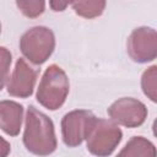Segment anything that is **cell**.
Returning a JSON list of instances; mask_svg holds the SVG:
<instances>
[{
	"instance_id": "obj_1",
	"label": "cell",
	"mask_w": 157,
	"mask_h": 157,
	"mask_svg": "<svg viewBox=\"0 0 157 157\" xmlns=\"http://www.w3.org/2000/svg\"><path fill=\"white\" fill-rule=\"evenodd\" d=\"M23 144L29 152L37 156H48L56 148L53 121L33 105L27 109Z\"/></svg>"
},
{
	"instance_id": "obj_2",
	"label": "cell",
	"mask_w": 157,
	"mask_h": 157,
	"mask_svg": "<svg viewBox=\"0 0 157 157\" xmlns=\"http://www.w3.org/2000/svg\"><path fill=\"white\" fill-rule=\"evenodd\" d=\"M69 93V80L66 74L58 65H50L43 74L37 91L38 102L50 109L60 108Z\"/></svg>"
},
{
	"instance_id": "obj_3",
	"label": "cell",
	"mask_w": 157,
	"mask_h": 157,
	"mask_svg": "<svg viewBox=\"0 0 157 157\" xmlns=\"http://www.w3.org/2000/svg\"><path fill=\"white\" fill-rule=\"evenodd\" d=\"M55 47V37L52 29L43 26L29 28L20 39L22 54L33 64H43L53 53Z\"/></svg>"
},
{
	"instance_id": "obj_4",
	"label": "cell",
	"mask_w": 157,
	"mask_h": 157,
	"mask_svg": "<svg viewBox=\"0 0 157 157\" xmlns=\"http://www.w3.org/2000/svg\"><path fill=\"white\" fill-rule=\"evenodd\" d=\"M121 130L112 121L105 119H96L87 140L88 151L98 157L109 156L121 140Z\"/></svg>"
},
{
	"instance_id": "obj_5",
	"label": "cell",
	"mask_w": 157,
	"mask_h": 157,
	"mask_svg": "<svg viewBox=\"0 0 157 157\" xmlns=\"http://www.w3.org/2000/svg\"><path fill=\"white\" fill-rule=\"evenodd\" d=\"M96 117L90 110H72L64 115L61 120V135L69 147L78 146L90 134Z\"/></svg>"
},
{
	"instance_id": "obj_6",
	"label": "cell",
	"mask_w": 157,
	"mask_h": 157,
	"mask_svg": "<svg viewBox=\"0 0 157 157\" xmlns=\"http://www.w3.org/2000/svg\"><path fill=\"white\" fill-rule=\"evenodd\" d=\"M128 54L136 63H147L157 55V33L150 27H139L128 38Z\"/></svg>"
},
{
	"instance_id": "obj_7",
	"label": "cell",
	"mask_w": 157,
	"mask_h": 157,
	"mask_svg": "<svg viewBox=\"0 0 157 157\" xmlns=\"http://www.w3.org/2000/svg\"><path fill=\"white\" fill-rule=\"evenodd\" d=\"M108 114L112 120L123 126L136 128L145 121L147 117V108L142 102L125 97L115 101L108 108Z\"/></svg>"
},
{
	"instance_id": "obj_8",
	"label": "cell",
	"mask_w": 157,
	"mask_h": 157,
	"mask_svg": "<svg viewBox=\"0 0 157 157\" xmlns=\"http://www.w3.org/2000/svg\"><path fill=\"white\" fill-rule=\"evenodd\" d=\"M38 71L31 67L23 59L16 61V66L7 83V92L13 97L27 98L32 94Z\"/></svg>"
},
{
	"instance_id": "obj_9",
	"label": "cell",
	"mask_w": 157,
	"mask_h": 157,
	"mask_svg": "<svg viewBox=\"0 0 157 157\" xmlns=\"http://www.w3.org/2000/svg\"><path fill=\"white\" fill-rule=\"evenodd\" d=\"M23 107L13 101L0 102V128L11 136L20 132Z\"/></svg>"
},
{
	"instance_id": "obj_10",
	"label": "cell",
	"mask_w": 157,
	"mask_h": 157,
	"mask_svg": "<svg viewBox=\"0 0 157 157\" xmlns=\"http://www.w3.org/2000/svg\"><path fill=\"white\" fill-rule=\"evenodd\" d=\"M117 157H156V148L147 139L134 136L128 141Z\"/></svg>"
},
{
	"instance_id": "obj_11",
	"label": "cell",
	"mask_w": 157,
	"mask_h": 157,
	"mask_svg": "<svg viewBox=\"0 0 157 157\" xmlns=\"http://www.w3.org/2000/svg\"><path fill=\"white\" fill-rule=\"evenodd\" d=\"M70 5L78 16L93 18L103 12L105 7V1H74Z\"/></svg>"
},
{
	"instance_id": "obj_12",
	"label": "cell",
	"mask_w": 157,
	"mask_h": 157,
	"mask_svg": "<svg viewBox=\"0 0 157 157\" xmlns=\"http://www.w3.org/2000/svg\"><path fill=\"white\" fill-rule=\"evenodd\" d=\"M141 86L144 90V93L152 101L156 102V91H157V66H151L150 69H147L144 75H142V80H141Z\"/></svg>"
},
{
	"instance_id": "obj_13",
	"label": "cell",
	"mask_w": 157,
	"mask_h": 157,
	"mask_svg": "<svg viewBox=\"0 0 157 157\" xmlns=\"http://www.w3.org/2000/svg\"><path fill=\"white\" fill-rule=\"evenodd\" d=\"M17 7L27 17H37L44 11V1H17Z\"/></svg>"
},
{
	"instance_id": "obj_14",
	"label": "cell",
	"mask_w": 157,
	"mask_h": 157,
	"mask_svg": "<svg viewBox=\"0 0 157 157\" xmlns=\"http://www.w3.org/2000/svg\"><path fill=\"white\" fill-rule=\"evenodd\" d=\"M11 65V53L5 47H0V91L2 90L6 80L9 78V71Z\"/></svg>"
},
{
	"instance_id": "obj_15",
	"label": "cell",
	"mask_w": 157,
	"mask_h": 157,
	"mask_svg": "<svg viewBox=\"0 0 157 157\" xmlns=\"http://www.w3.org/2000/svg\"><path fill=\"white\" fill-rule=\"evenodd\" d=\"M10 144L0 136V157H6L10 153Z\"/></svg>"
},
{
	"instance_id": "obj_16",
	"label": "cell",
	"mask_w": 157,
	"mask_h": 157,
	"mask_svg": "<svg viewBox=\"0 0 157 157\" xmlns=\"http://www.w3.org/2000/svg\"><path fill=\"white\" fill-rule=\"evenodd\" d=\"M49 5L53 7L54 11H63L69 2H59V1H50Z\"/></svg>"
},
{
	"instance_id": "obj_17",
	"label": "cell",
	"mask_w": 157,
	"mask_h": 157,
	"mask_svg": "<svg viewBox=\"0 0 157 157\" xmlns=\"http://www.w3.org/2000/svg\"><path fill=\"white\" fill-rule=\"evenodd\" d=\"M0 32H1V25H0Z\"/></svg>"
}]
</instances>
